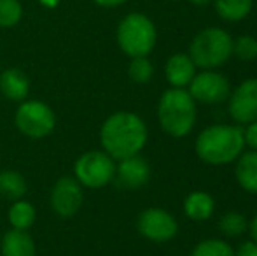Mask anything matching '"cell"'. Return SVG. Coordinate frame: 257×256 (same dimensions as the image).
I'll list each match as a JSON object with an SVG mask.
<instances>
[{
  "label": "cell",
  "mask_w": 257,
  "mask_h": 256,
  "mask_svg": "<svg viewBox=\"0 0 257 256\" xmlns=\"http://www.w3.org/2000/svg\"><path fill=\"white\" fill-rule=\"evenodd\" d=\"M151 179V165L142 154L124 158V160L115 161V178L119 188L135 192L149 183Z\"/></svg>",
  "instance_id": "cell-12"
},
{
  "label": "cell",
  "mask_w": 257,
  "mask_h": 256,
  "mask_svg": "<svg viewBox=\"0 0 257 256\" xmlns=\"http://www.w3.org/2000/svg\"><path fill=\"white\" fill-rule=\"evenodd\" d=\"M98 139L105 153L119 161L142 153L149 140V130L137 113L117 111L105 118Z\"/></svg>",
  "instance_id": "cell-1"
},
{
  "label": "cell",
  "mask_w": 257,
  "mask_h": 256,
  "mask_svg": "<svg viewBox=\"0 0 257 256\" xmlns=\"http://www.w3.org/2000/svg\"><path fill=\"white\" fill-rule=\"evenodd\" d=\"M227 113L236 125L257 120V77L241 81L227 97Z\"/></svg>",
  "instance_id": "cell-11"
},
{
  "label": "cell",
  "mask_w": 257,
  "mask_h": 256,
  "mask_svg": "<svg viewBox=\"0 0 257 256\" xmlns=\"http://www.w3.org/2000/svg\"><path fill=\"white\" fill-rule=\"evenodd\" d=\"M137 230L144 239L151 242H170L179 233V223L175 216L161 207L144 209L137 218Z\"/></svg>",
  "instance_id": "cell-9"
},
{
  "label": "cell",
  "mask_w": 257,
  "mask_h": 256,
  "mask_svg": "<svg viewBox=\"0 0 257 256\" xmlns=\"http://www.w3.org/2000/svg\"><path fill=\"white\" fill-rule=\"evenodd\" d=\"M234 178L243 192L257 195V151L245 149L234 161Z\"/></svg>",
  "instance_id": "cell-16"
},
{
  "label": "cell",
  "mask_w": 257,
  "mask_h": 256,
  "mask_svg": "<svg viewBox=\"0 0 257 256\" xmlns=\"http://www.w3.org/2000/svg\"><path fill=\"white\" fill-rule=\"evenodd\" d=\"M217 16L227 23L243 21L254 9V0H213Z\"/></svg>",
  "instance_id": "cell-19"
},
{
  "label": "cell",
  "mask_w": 257,
  "mask_h": 256,
  "mask_svg": "<svg viewBox=\"0 0 257 256\" xmlns=\"http://www.w3.org/2000/svg\"><path fill=\"white\" fill-rule=\"evenodd\" d=\"M234 256H257V244L252 239L243 240L234 249Z\"/></svg>",
  "instance_id": "cell-27"
},
{
  "label": "cell",
  "mask_w": 257,
  "mask_h": 256,
  "mask_svg": "<svg viewBox=\"0 0 257 256\" xmlns=\"http://www.w3.org/2000/svg\"><path fill=\"white\" fill-rule=\"evenodd\" d=\"M186 90L196 104L217 106L227 100L231 93V82L222 72H219L217 68H210V70L196 72Z\"/></svg>",
  "instance_id": "cell-8"
},
{
  "label": "cell",
  "mask_w": 257,
  "mask_h": 256,
  "mask_svg": "<svg viewBox=\"0 0 257 256\" xmlns=\"http://www.w3.org/2000/svg\"><path fill=\"white\" fill-rule=\"evenodd\" d=\"M115 41L128 58L149 56L158 42L154 21L144 13H128L115 28Z\"/></svg>",
  "instance_id": "cell-5"
},
{
  "label": "cell",
  "mask_w": 257,
  "mask_h": 256,
  "mask_svg": "<svg viewBox=\"0 0 257 256\" xmlns=\"http://www.w3.org/2000/svg\"><path fill=\"white\" fill-rule=\"evenodd\" d=\"M154 63L149 56H135L130 58L128 63V77L137 84H147L154 77Z\"/></svg>",
  "instance_id": "cell-23"
},
{
  "label": "cell",
  "mask_w": 257,
  "mask_h": 256,
  "mask_svg": "<svg viewBox=\"0 0 257 256\" xmlns=\"http://www.w3.org/2000/svg\"><path fill=\"white\" fill-rule=\"evenodd\" d=\"M243 140H245V147L257 151V120L243 125Z\"/></svg>",
  "instance_id": "cell-26"
},
{
  "label": "cell",
  "mask_w": 257,
  "mask_h": 256,
  "mask_svg": "<svg viewBox=\"0 0 257 256\" xmlns=\"http://www.w3.org/2000/svg\"><path fill=\"white\" fill-rule=\"evenodd\" d=\"M245 151L243 127L236 123H215L201 130L194 140V153L203 163L224 167L236 161Z\"/></svg>",
  "instance_id": "cell-2"
},
{
  "label": "cell",
  "mask_w": 257,
  "mask_h": 256,
  "mask_svg": "<svg viewBox=\"0 0 257 256\" xmlns=\"http://www.w3.org/2000/svg\"><path fill=\"white\" fill-rule=\"evenodd\" d=\"M98 7H103V9H114V7H119L122 4H126L128 0H93Z\"/></svg>",
  "instance_id": "cell-28"
},
{
  "label": "cell",
  "mask_w": 257,
  "mask_h": 256,
  "mask_svg": "<svg viewBox=\"0 0 257 256\" xmlns=\"http://www.w3.org/2000/svg\"><path fill=\"white\" fill-rule=\"evenodd\" d=\"M219 230L222 232V235L229 237V239H236L248 230V221L240 211H227L220 216Z\"/></svg>",
  "instance_id": "cell-21"
},
{
  "label": "cell",
  "mask_w": 257,
  "mask_h": 256,
  "mask_svg": "<svg viewBox=\"0 0 257 256\" xmlns=\"http://www.w3.org/2000/svg\"><path fill=\"white\" fill-rule=\"evenodd\" d=\"M248 233H250V239L257 244V212L254 214V218L248 221Z\"/></svg>",
  "instance_id": "cell-29"
},
{
  "label": "cell",
  "mask_w": 257,
  "mask_h": 256,
  "mask_svg": "<svg viewBox=\"0 0 257 256\" xmlns=\"http://www.w3.org/2000/svg\"><path fill=\"white\" fill-rule=\"evenodd\" d=\"M74 178L86 190H102L114 183L115 160L103 149L82 153L74 163Z\"/></svg>",
  "instance_id": "cell-7"
},
{
  "label": "cell",
  "mask_w": 257,
  "mask_h": 256,
  "mask_svg": "<svg viewBox=\"0 0 257 256\" xmlns=\"http://www.w3.org/2000/svg\"><path fill=\"white\" fill-rule=\"evenodd\" d=\"M23 18V4L20 0H0V28H13Z\"/></svg>",
  "instance_id": "cell-25"
},
{
  "label": "cell",
  "mask_w": 257,
  "mask_h": 256,
  "mask_svg": "<svg viewBox=\"0 0 257 256\" xmlns=\"http://www.w3.org/2000/svg\"><path fill=\"white\" fill-rule=\"evenodd\" d=\"M191 256H234V249L224 239H203L193 247Z\"/></svg>",
  "instance_id": "cell-22"
},
{
  "label": "cell",
  "mask_w": 257,
  "mask_h": 256,
  "mask_svg": "<svg viewBox=\"0 0 257 256\" xmlns=\"http://www.w3.org/2000/svg\"><path fill=\"white\" fill-rule=\"evenodd\" d=\"M215 212V200L203 190H194L184 198V214L191 221H208Z\"/></svg>",
  "instance_id": "cell-17"
},
{
  "label": "cell",
  "mask_w": 257,
  "mask_h": 256,
  "mask_svg": "<svg viewBox=\"0 0 257 256\" xmlns=\"http://www.w3.org/2000/svg\"><path fill=\"white\" fill-rule=\"evenodd\" d=\"M156 114L166 135L184 139L196 127L198 104L186 88H168L159 97Z\"/></svg>",
  "instance_id": "cell-3"
},
{
  "label": "cell",
  "mask_w": 257,
  "mask_h": 256,
  "mask_svg": "<svg viewBox=\"0 0 257 256\" xmlns=\"http://www.w3.org/2000/svg\"><path fill=\"white\" fill-rule=\"evenodd\" d=\"M7 221H9L11 228L30 232V228L37 221V209L27 198L13 200V204L9 205V211H7Z\"/></svg>",
  "instance_id": "cell-18"
},
{
  "label": "cell",
  "mask_w": 257,
  "mask_h": 256,
  "mask_svg": "<svg viewBox=\"0 0 257 256\" xmlns=\"http://www.w3.org/2000/svg\"><path fill=\"white\" fill-rule=\"evenodd\" d=\"M49 204L53 212L61 219H70L81 211L84 204V188L74 176H63L51 188Z\"/></svg>",
  "instance_id": "cell-10"
},
{
  "label": "cell",
  "mask_w": 257,
  "mask_h": 256,
  "mask_svg": "<svg viewBox=\"0 0 257 256\" xmlns=\"http://www.w3.org/2000/svg\"><path fill=\"white\" fill-rule=\"evenodd\" d=\"M28 192V183L21 172L14 170V168H4L0 170V195L6 198L13 200H20L25 198Z\"/></svg>",
  "instance_id": "cell-20"
},
{
  "label": "cell",
  "mask_w": 257,
  "mask_h": 256,
  "mask_svg": "<svg viewBox=\"0 0 257 256\" xmlns=\"http://www.w3.org/2000/svg\"><path fill=\"white\" fill-rule=\"evenodd\" d=\"M0 93L11 102H23L30 93V79L21 68H6L0 72Z\"/></svg>",
  "instance_id": "cell-14"
},
{
  "label": "cell",
  "mask_w": 257,
  "mask_h": 256,
  "mask_svg": "<svg viewBox=\"0 0 257 256\" xmlns=\"http://www.w3.org/2000/svg\"><path fill=\"white\" fill-rule=\"evenodd\" d=\"M14 125L28 139H44L56 128V113L44 100L27 99L18 104Z\"/></svg>",
  "instance_id": "cell-6"
},
{
  "label": "cell",
  "mask_w": 257,
  "mask_h": 256,
  "mask_svg": "<svg viewBox=\"0 0 257 256\" xmlns=\"http://www.w3.org/2000/svg\"><path fill=\"white\" fill-rule=\"evenodd\" d=\"M35 240L27 230L9 228L0 239V256H35Z\"/></svg>",
  "instance_id": "cell-15"
},
{
  "label": "cell",
  "mask_w": 257,
  "mask_h": 256,
  "mask_svg": "<svg viewBox=\"0 0 257 256\" xmlns=\"http://www.w3.org/2000/svg\"><path fill=\"white\" fill-rule=\"evenodd\" d=\"M39 4H41L44 9H56L58 6H60L61 0H37Z\"/></svg>",
  "instance_id": "cell-30"
},
{
  "label": "cell",
  "mask_w": 257,
  "mask_h": 256,
  "mask_svg": "<svg viewBox=\"0 0 257 256\" xmlns=\"http://www.w3.org/2000/svg\"><path fill=\"white\" fill-rule=\"evenodd\" d=\"M233 56L240 62H254V60H257V37L243 34L233 39Z\"/></svg>",
  "instance_id": "cell-24"
},
{
  "label": "cell",
  "mask_w": 257,
  "mask_h": 256,
  "mask_svg": "<svg viewBox=\"0 0 257 256\" xmlns=\"http://www.w3.org/2000/svg\"><path fill=\"white\" fill-rule=\"evenodd\" d=\"M198 68L187 53H173L165 63V79L170 88H187Z\"/></svg>",
  "instance_id": "cell-13"
},
{
  "label": "cell",
  "mask_w": 257,
  "mask_h": 256,
  "mask_svg": "<svg viewBox=\"0 0 257 256\" xmlns=\"http://www.w3.org/2000/svg\"><path fill=\"white\" fill-rule=\"evenodd\" d=\"M187 55L200 70L220 68L233 56V37L220 27H206L193 37Z\"/></svg>",
  "instance_id": "cell-4"
},
{
  "label": "cell",
  "mask_w": 257,
  "mask_h": 256,
  "mask_svg": "<svg viewBox=\"0 0 257 256\" xmlns=\"http://www.w3.org/2000/svg\"><path fill=\"white\" fill-rule=\"evenodd\" d=\"M189 4H193V6H198V7H201V6H206V4H212L213 0H187Z\"/></svg>",
  "instance_id": "cell-31"
}]
</instances>
